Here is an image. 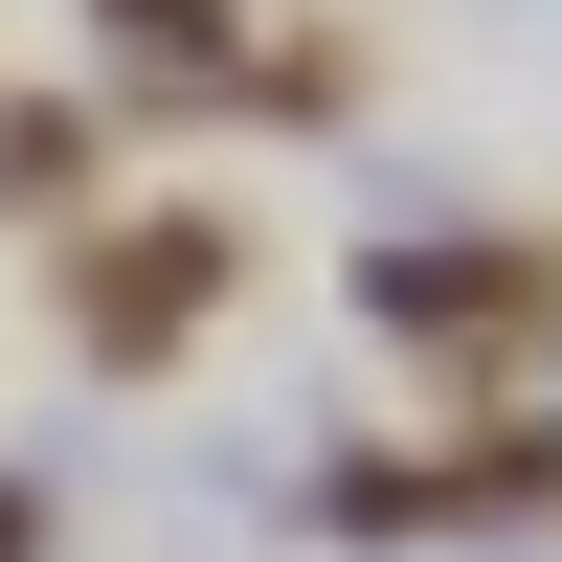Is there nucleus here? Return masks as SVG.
I'll use <instances>...</instances> for the list:
<instances>
[{
	"label": "nucleus",
	"instance_id": "nucleus-1",
	"mask_svg": "<svg viewBox=\"0 0 562 562\" xmlns=\"http://www.w3.org/2000/svg\"><path fill=\"white\" fill-rule=\"evenodd\" d=\"M225 293H248V225H225V203H180V225H113V248L68 270L90 360H180V338H203Z\"/></svg>",
	"mask_w": 562,
	"mask_h": 562
},
{
	"label": "nucleus",
	"instance_id": "nucleus-2",
	"mask_svg": "<svg viewBox=\"0 0 562 562\" xmlns=\"http://www.w3.org/2000/svg\"><path fill=\"white\" fill-rule=\"evenodd\" d=\"M0 203H23V225H90V113H0Z\"/></svg>",
	"mask_w": 562,
	"mask_h": 562
},
{
	"label": "nucleus",
	"instance_id": "nucleus-3",
	"mask_svg": "<svg viewBox=\"0 0 562 562\" xmlns=\"http://www.w3.org/2000/svg\"><path fill=\"white\" fill-rule=\"evenodd\" d=\"M23 540H45V495H0V562H23Z\"/></svg>",
	"mask_w": 562,
	"mask_h": 562
}]
</instances>
